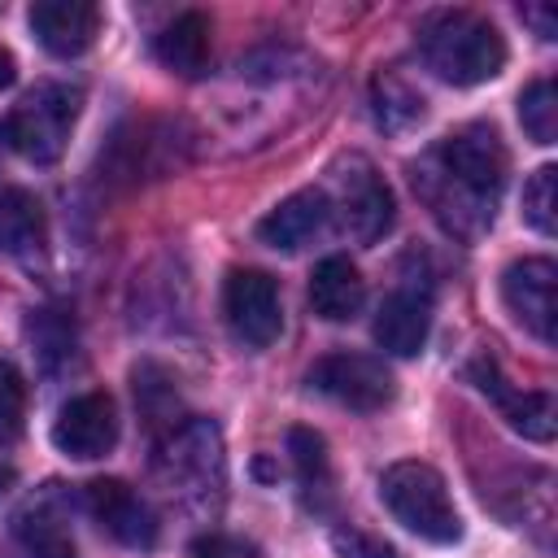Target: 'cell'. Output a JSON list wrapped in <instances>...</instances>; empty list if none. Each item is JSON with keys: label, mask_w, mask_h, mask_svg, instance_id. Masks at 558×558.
Wrapping results in <instances>:
<instances>
[{"label": "cell", "mask_w": 558, "mask_h": 558, "mask_svg": "<svg viewBox=\"0 0 558 558\" xmlns=\"http://www.w3.org/2000/svg\"><path fill=\"white\" fill-rule=\"evenodd\" d=\"M506 174H510V157L501 135L488 122L458 126L410 166V183L418 201L432 209V218L449 235L466 244L493 227Z\"/></svg>", "instance_id": "6da1fadb"}, {"label": "cell", "mask_w": 558, "mask_h": 558, "mask_svg": "<svg viewBox=\"0 0 558 558\" xmlns=\"http://www.w3.org/2000/svg\"><path fill=\"white\" fill-rule=\"evenodd\" d=\"M418 52L427 70L453 87L488 83L506 70L501 31L471 9H440L418 26Z\"/></svg>", "instance_id": "7a4b0ae2"}, {"label": "cell", "mask_w": 558, "mask_h": 558, "mask_svg": "<svg viewBox=\"0 0 558 558\" xmlns=\"http://www.w3.org/2000/svg\"><path fill=\"white\" fill-rule=\"evenodd\" d=\"M161 484L192 510H214L227 488V453L222 432L209 418H183L157 445Z\"/></svg>", "instance_id": "3957f363"}, {"label": "cell", "mask_w": 558, "mask_h": 558, "mask_svg": "<svg viewBox=\"0 0 558 558\" xmlns=\"http://www.w3.org/2000/svg\"><path fill=\"white\" fill-rule=\"evenodd\" d=\"M379 501L418 541H432V545H458L462 541V514L445 488V475L432 462H414V458L392 462L379 475Z\"/></svg>", "instance_id": "277c9868"}, {"label": "cell", "mask_w": 558, "mask_h": 558, "mask_svg": "<svg viewBox=\"0 0 558 558\" xmlns=\"http://www.w3.org/2000/svg\"><path fill=\"white\" fill-rule=\"evenodd\" d=\"M78 100H83L78 87L39 83L35 92H26L9 109V118L0 126L4 144L17 157L35 161V166H52L70 144V131H74V118H78Z\"/></svg>", "instance_id": "5b68a950"}, {"label": "cell", "mask_w": 558, "mask_h": 558, "mask_svg": "<svg viewBox=\"0 0 558 558\" xmlns=\"http://www.w3.org/2000/svg\"><path fill=\"white\" fill-rule=\"evenodd\" d=\"M323 196L331 209H340V222L357 244H375L392 231V218H397L392 187L366 157H357V153L340 157L331 166V192H323Z\"/></svg>", "instance_id": "8992f818"}, {"label": "cell", "mask_w": 558, "mask_h": 558, "mask_svg": "<svg viewBox=\"0 0 558 558\" xmlns=\"http://www.w3.org/2000/svg\"><path fill=\"white\" fill-rule=\"evenodd\" d=\"M222 314L227 327L240 344L266 349L283 331V305H279V283L266 270H244L235 266L222 283Z\"/></svg>", "instance_id": "52a82bcc"}, {"label": "cell", "mask_w": 558, "mask_h": 558, "mask_svg": "<svg viewBox=\"0 0 558 558\" xmlns=\"http://www.w3.org/2000/svg\"><path fill=\"white\" fill-rule=\"evenodd\" d=\"M305 384L323 397H331L336 405L344 410H384L392 401V375L379 357H366V353H327L310 366Z\"/></svg>", "instance_id": "ba28073f"}, {"label": "cell", "mask_w": 558, "mask_h": 558, "mask_svg": "<svg viewBox=\"0 0 558 558\" xmlns=\"http://www.w3.org/2000/svg\"><path fill=\"white\" fill-rule=\"evenodd\" d=\"M501 301L541 344H554L558 327V266L549 257H523L501 270Z\"/></svg>", "instance_id": "9c48e42d"}, {"label": "cell", "mask_w": 558, "mask_h": 558, "mask_svg": "<svg viewBox=\"0 0 558 558\" xmlns=\"http://www.w3.org/2000/svg\"><path fill=\"white\" fill-rule=\"evenodd\" d=\"M52 445L74 462L105 458L118 445V405H113V397L109 392L70 397L52 418Z\"/></svg>", "instance_id": "30bf717a"}, {"label": "cell", "mask_w": 558, "mask_h": 558, "mask_svg": "<svg viewBox=\"0 0 558 558\" xmlns=\"http://www.w3.org/2000/svg\"><path fill=\"white\" fill-rule=\"evenodd\" d=\"M83 501H87L92 519H96L118 545L140 549V554H148V549L157 545L161 523H157L153 506H148L131 484H122V480H92V484L83 488Z\"/></svg>", "instance_id": "8fae6325"}, {"label": "cell", "mask_w": 558, "mask_h": 558, "mask_svg": "<svg viewBox=\"0 0 558 558\" xmlns=\"http://www.w3.org/2000/svg\"><path fill=\"white\" fill-rule=\"evenodd\" d=\"M26 22L52 57H78L100 35V9L87 0H39L31 4Z\"/></svg>", "instance_id": "7c38bea8"}, {"label": "cell", "mask_w": 558, "mask_h": 558, "mask_svg": "<svg viewBox=\"0 0 558 558\" xmlns=\"http://www.w3.org/2000/svg\"><path fill=\"white\" fill-rule=\"evenodd\" d=\"M375 344L392 357H414L423 344H427V331H432V292L423 288H397L384 296L379 314H375Z\"/></svg>", "instance_id": "4fadbf2b"}, {"label": "cell", "mask_w": 558, "mask_h": 558, "mask_svg": "<svg viewBox=\"0 0 558 558\" xmlns=\"http://www.w3.org/2000/svg\"><path fill=\"white\" fill-rule=\"evenodd\" d=\"M327 218H331V205H327L323 187H301V192L283 196L257 222V240L279 248V253H296V248H305V244H314L323 235Z\"/></svg>", "instance_id": "5bb4252c"}, {"label": "cell", "mask_w": 558, "mask_h": 558, "mask_svg": "<svg viewBox=\"0 0 558 558\" xmlns=\"http://www.w3.org/2000/svg\"><path fill=\"white\" fill-rule=\"evenodd\" d=\"M471 379H475V388L484 392V397H493L497 405H501V414H506V423L519 432V436H527V440H554V418H558V410H554V397L549 392H519V388H510L506 379H501V371L493 366V362H475L471 366Z\"/></svg>", "instance_id": "9a60e30c"}, {"label": "cell", "mask_w": 558, "mask_h": 558, "mask_svg": "<svg viewBox=\"0 0 558 558\" xmlns=\"http://www.w3.org/2000/svg\"><path fill=\"white\" fill-rule=\"evenodd\" d=\"M157 61L179 78H201L209 70V17L205 13H179L161 35L153 39Z\"/></svg>", "instance_id": "2e32d148"}, {"label": "cell", "mask_w": 558, "mask_h": 558, "mask_svg": "<svg viewBox=\"0 0 558 558\" xmlns=\"http://www.w3.org/2000/svg\"><path fill=\"white\" fill-rule=\"evenodd\" d=\"M366 283L349 257H323L310 275V305L327 323H349L362 310Z\"/></svg>", "instance_id": "e0dca14e"}, {"label": "cell", "mask_w": 558, "mask_h": 558, "mask_svg": "<svg viewBox=\"0 0 558 558\" xmlns=\"http://www.w3.org/2000/svg\"><path fill=\"white\" fill-rule=\"evenodd\" d=\"M288 453H292V466H296V484H301V497L310 510H327L331 501V462H327V445L318 432L310 427H292L288 432Z\"/></svg>", "instance_id": "ac0fdd59"}, {"label": "cell", "mask_w": 558, "mask_h": 558, "mask_svg": "<svg viewBox=\"0 0 558 558\" xmlns=\"http://www.w3.org/2000/svg\"><path fill=\"white\" fill-rule=\"evenodd\" d=\"M44 240V214L39 201L22 187H0V253L26 257Z\"/></svg>", "instance_id": "d6986e66"}, {"label": "cell", "mask_w": 558, "mask_h": 558, "mask_svg": "<svg viewBox=\"0 0 558 558\" xmlns=\"http://www.w3.org/2000/svg\"><path fill=\"white\" fill-rule=\"evenodd\" d=\"M9 549H13V558H74L70 532L48 510L17 514L13 519V532H9Z\"/></svg>", "instance_id": "ffe728a7"}, {"label": "cell", "mask_w": 558, "mask_h": 558, "mask_svg": "<svg viewBox=\"0 0 558 558\" xmlns=\"http://www.w3.org/2000/svg\"><path fill=\"white\" fill-rule=\"evenodd\" d=\"M26 336L35 344V357L44 362V371L52 375L61 362L74 357V323L61 310H35L26 323Z\"/></svg>", "instance_id": "44dd1931"}, {"label": "cell", "mask_w": 558, "mask_h": 558, "mask_svg": "<svg viewBox=\"0 0 558 558\" xmlns=\"http://www.w3.org/2000/svg\"><path fill=\"white\" fill-rule=\"evenodd\" d=\"M519 122H523L527 140L554 144V135H558V92H554V78H536V83L523 87V96H519Z\"/></svg>", "instance_id": "7402d4cb"}, {"label": "cell", "mask_w": 558, "mask_h": 558, "mask_svg": "<svg viewBox=\"0 0 558 558\" xmlns=\"http://www.w3.org/2000/svg\"><path fill=\"white\" fill-rule=\"evenodd\" d=\"M418 118H423V96L414 87H405L397 74L375 78V122L379 126L401 131V126H410Z\"/></svg>", "instance_id": "603a6c76"}, {"label": "cell", "mask_w": 558, "mask_h": 558, "mask_svg": "<svg viewBox=\"0 0 558 558\" xmlns=\"http://www.w3.org/2000/svg\"><path fill=\"white\" fill-rule=\"evenodd\" d=\"M523 222L536 235H554L558 231V170L554 166H541L523 183Z\"/></svg>", "instance_id": "cb8c5ba5"}, {"label": "cell", "mask_w": 558, "mask_h": 558, "mask_svg": "<svg viewBox=\"0 0 558 558\" xmlns=\"http://www.w3.org/2000/svg\"><path fill=\"white\" fill-rule=\"evenodd\" d=\"M26 427V384L13 362L0 357V445H13Z\"/></svg>", "instance_id": "d4e9b609"}, {"label": "cell", "mask_w": 558, "mask_h": 558, "mask_svg": "<svg viewBox=\"0 0 558 558\" xmlns=\"http://www.w3.org/2000/svg\"><path fill=\"white\" fill-rule=\"evenodd\" d=\"M331 549L340 554V558H401L388 541H379V536H371V532H362V527H336L331 532Z\"/></svg>", "instance_id": "484cf974"}, {"label": "cell", "mask_w": 558, "mask_h": 558, "mask_svg": "<svg viewBox=\"0 0 558 558\" xmlns=\"http://www.w3.org/2000/svg\"><path fill=\"white\" fill-rule=\"evenodd\" d=\"M192 558H257L253 545L235 541V536H222V532H209L192 545Z\"/></svg>", "instance_id": "4316f807"}, {"label": "cell", "mask_w": 558, "mask_h": 558, "mask_svg": "<svg viewBox=\"0 0 558 558\" xmlns=\"http://www.w3.org/2000/svg\"><path fill=\"white\" fill-rule=\"evenodd\" d=\"M523 22H532L541 39H554V35H558V13L545 9V4H527V9H523Z\"/></svg>", "instance_id": "83f0119b"}, {"label": "cell", "mask_w": 558, "mask_h": 558, "mask_svg": "<svg viewBox=\"0 0 558 558\" xmlns=\"http://www.w3.org/2000/svg\"><path fill=\"white\" fill-rule=\"evenodd\" d=\"M13 78H17V61H13V52H9V48H0V92H4Z\"/></svg>", "instance_id": "f1b7e54d"}, {"label": "cell", "mask_w": 558, "mask_h": 558, "mask_svg": "<svg viewBox=\"0 0 558 558\" xmlns=\"http://www.w3.org/2000/svg\"><path fill=\"white\" fill-rule=\"evenodd\" d=\"M9 484H13V471H9V466H0V493H4Z\"/></svg>", "instance_id": "f546056e"}]
</instances>
